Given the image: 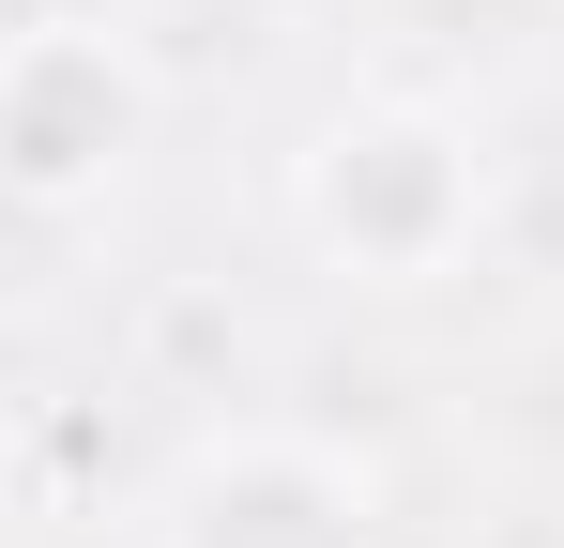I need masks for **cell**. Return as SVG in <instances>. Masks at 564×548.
<instances>
[{"instance_id": "6da1fadb", "label": "cell", "mask_w": 564, "mask_h": 548, "mask_svg": "<svg viewBox=\"0 0 564 548\" xmlns=\"http://www.w3.org/2000/svg\"><path fill=\"white\" fill-rule=\"evenodd\" d=\"M290 229L351 289H443L488 244V138L427 91H351L290 153Z\"/></svg>"}, {"instance_id": "7a4b0ae2", "label": "cell", "mask_w": 564, "mask_h": 548, "mask_svg": "<svg viewBox=\"0 0 564 548\" xmlns=\"http://www.w3.org/2000/svg\"><path fill=\"white\" fill-rule=\"evenodd\" d=\"M153 122H169V91L122 15H15L0 31V198L31 229L107 213L153 153Z\"/></svg>"}, {"instance_id": "3957f363", "label": "cell", "mask_w": 564, "mask_h": 548, "mask_svg": "<svg viewBox=\"0 0 564 548\" xmlns=\"http://www.w3.org/2000/svg\"><path fill=\"white\" fill-rule=\"evenodd\" d=\"M153 548H397L381 534V472L305 427H229L169 472Z\"/></svg>"}]
</instances>
